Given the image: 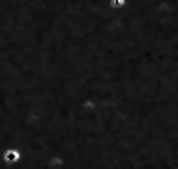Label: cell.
Here are the masks:
<instances>
[{
  "mask_svg": "<svg viewBox=\"0 0 178 169\" xmlns=\"http://www.w3.org/2000/svg\"><path fill=\"white\" fill-rule=\"evenodd\" d=\"M6 162H19L21 160V154L17 152V150H6Z\"/></svg>",
  "mask_w": 178,
  "mask_h": 169,
  "instance_id": "obj_1",
  "label": "cell"
}]
</instances>
